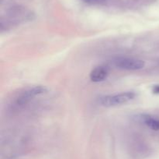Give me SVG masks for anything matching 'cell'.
I'll use <instances>...</instances> for the list:
<instances>
[{
	"label": "cell",
	"instance_id": "cell-7",
	"mask_svg": "<svg viewBox=\"0 0 159 159\" xmlns=\"http://www.w3.org/2000/svg\"><path fill=\"white\" fill-rule=\"evenodd\" d=\"M86 1L89 2L96 3V2H102L103 0H86Z\"/></svg>",
	"mask_w": 159,
	"mask_h": 159
},
{
	"label": "cell",
	"instance_id": "cell-5",
	"mask_svg": "<svg viewBox=\"0 0 159 159\" xmlns=\"http://www.w3.org/2000/svg\"><path fill=\"white\" fill-rule=\"evenodd\" d=\"M144 123L153 130H159V119L154 118L151 115H145L143 117Z\"/></svg>",
	"mask_w": 159,
	"mask_h": 159
},
{
	"label": "cell",
	"instance_id": "cell-6",
	"mask_svg": "<svg viewBox=\"0 0 159 159\" xmlns=\"http://www.w3.org/2000/svg\"><path fill=\"white\" fill-rule=\"evenodd\" d=\"M152 91L155 94H159V84L158 85H155L153 87V89H152Z\"/></svg>",
	"mask_w": 159,
	"mask_h": 159
},
{
	"label": "cell",
	"instance_id": "cell-2",
	"mask_svg": "<svg viewBox=\"0 0 159 159\" xmlns=\"http://www.w3.org/2000/svg\"><path fill=\"white\" fill-rule=\"evenodd\" d=\"M117 68L126 70H138L144 68L145 62L143 60L133 58H119L114 61Z\"/></svg>",
	"mask_w": 159,
	"mask_h": 159
},
{
	"label": "cell",
	"instance_id": "cell-3",
	"mask_svg": "<svg viewBox=\"0 0 159 159\" xmlns=\"http://www.w3.org/2000/svg\"><path fill=\"white\" fill-rule=\"evenodd\" d=\"M47 90H48V89L44 86H36V87H32V88L26 90L24 93L22 94L21 96L18 98L17 103L20 104H25L34 97L47 92Z\"/></svg>",
	"mask_w": 159,
	"mask_h": 159
},
{
	"label": "cell",
	"instance_id": "cell-4",
	"mask_svg": "<svg viewBox=\"0 0 159 159\" xmlns=\"http://www.w3.org/2000/svg\"><path fill=\"white\" fill-rule=\"evenodd\" d=\"M108 76V70L104 66H97L92 70L90 73V80L93 82L98 83L104 80Z\"/></svg>",
	"mask_w": 159,
	"mask_h": 159
},
{
	"label": "cell",
	"instance_id": "cell-1",
	"mask_svg": "<svg viewBox=\"0 0 159 159\" xmlns=\"http://www.w3.org/2000/svg\"><path fill=\"white\" fill-rule=\"evenodd\" d=\"M136 97V94L134 91L122 92L116 94L107 95L99 98V103L104 107H113L126 104L133 100Z\"/></svg>",
	"mask_w": 159,
	"mask_h": 159
}]
</instances>
